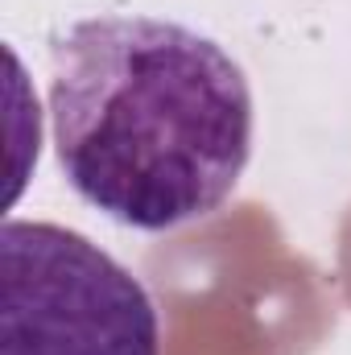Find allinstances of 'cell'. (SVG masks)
I'll use <instances>...</instances> for the list:
<instances>
[{
    "label": "cell",
    "instance_id": "obj_1",
    "mask_svg": "<svg viewBox=\"0 0 351 355\" xmlns=\"http://www.w3.org/2000/svg\"><path fill=\"white\" fill-rule=\"evenodd\" d=\"M54 153L75 194L137 232L219 211L252 157V87L198 29L87 17L54 46Z\"/></svg>",
    "mask_w": 351,
    "mask_h": 355
},
{
    "label": "cell",
    "instance_id": "obj_2",
    "mask_svg": "<svg viewBox=\"0 0 351 355\" xmlns=\"http://www.w3.org/2000/svg\"><path fill=\"white\" fill-rule=\"evenodd\" d=\"M0 355H162L145 285L87 236L0 223Z\"/></svg>",
    "mask_w": 351,
    "mask_h": 355
}]
</instances>
